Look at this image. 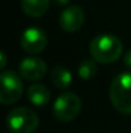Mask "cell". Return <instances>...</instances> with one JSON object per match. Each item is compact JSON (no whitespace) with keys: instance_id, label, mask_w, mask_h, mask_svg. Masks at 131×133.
Listing matches in <instances>:
<instances>
[{"instance_id":"15","label":"cell","mask_w":131,"mask_h":133,"mask_svg":"<svg viewBox=\"0 0 131 133\" xmlns=\"http://www.w3.org/2000/svg\"><path fill=\"white\" fill-rule=\"evenodd\" d=\"M1 67L4 69L5 67V54L1 52Z\"/></svg>"},{"instance_id":"2","label":"cell","mask_w":131,"mask_h":133,"mask_svg":"<svg viewBox=\"0 0 131 133\" xmlns=\"http://www.w3.org/2000/svg\"><path fill=\"white\" fill-rule=\"evenodd\" d=\"M109 99L118 112L131 115V70L118 74L112 80Z\"/></svg>"},{"instance_id":"1","label":"cell","mask_w":131,"mask_h":133,"mask_svg":"<svg viewBox=\"0 0 131 133\" xmlns=\"http://www.w3.org/2000/svg\"><path fill=\"white\" fill-rule=\"evenodd\" d=\"M90 54L93 59H95L99 63H112L117 61L124 50V45L121 40L109 34H103L95 36L89 46Z\"/></svg>"},{"instance_id":"10","label":"cell","mask_w":131,"mask_h":133,"mask_svg":"<svg viewBox=\"0 0 131 133\" xmlns=\"http://www.w3.org/2000/svg\"><path fill=\"white\" fill-rule=\"evenodd\" d=\"M50 0H21L22 10L30 17H40L46 13Z\"/></svg>"},{"instance_id":"8","label":"cell","mask_w":131,"mask_h":133,"mask_svg":"<svg viewBox=\"0 0 131 133\" xmlns=\"http://www.w3.org/2000/svg\"><path fill=\"white\" fill-rule=\"evenodd\" d=\"M21 76L30 82L43 79L46 74V63L37 57H27L19 63Z\"/></svg>"},{"instance_id":"7","label":"cell","mask_w":131,"mask_h":133,"mask_svg":"<svg viewBox=\"0 0 131 133\" xmlns=\"http://www.w3.org/2000/svg\"><path fill=\"white\" fill-rule=\"evenodd\" d=\"M85 21V13L84 9L79 5H72L66 8L59 17V25L60 27L67 32H75L81 29Z\"/></svg>"},{"instance_id":"6","label":"cell","mask_w":131,"mask_h":133,"mask_svg":"<svg viewBox=\"0 0 131 133\" xmlns=\"http://www.w3.org/2000/svg\"><path fill=\"white\" fill-rule=\"evenodd\" d=\"M21 45L31 54L41 53L46 46V35L39 27H28L21 35Z\"/></svg>"},{"instance_id":"13","label":"cell","mask_w":131,"mask_h":133,"mask_svg":"<svg viewBox=\"0 0 131 133\" xmlns=\"http://www.w3.org/2000/svg\"><path fill=\"white\" fill-rule=\"evenodd\" d=\"M124 63H125V66L129 70H131V49L125 53V56H124Z\"/></svg>"},{"instance_id":"4","label":"cell","mask_w":131,"mask_h":133,"mask_svg":"<svg viewBox=\"0 0 131 133\" xmlns=\"http://www.w3.org/2000/svg\"><path fill=\"white\" fill-rule=\"evenodd\" d=\"M81 106L82 103L77 94L72 92H64L55 99L53 105V114L57 120L68 123L80 114Z\"/></svg>"},{"instance_id":"3","label":"cell","mask_w":131,"mask_h":133,"mask_svg":"<svg viewBox=\"0 0 131 133\" xmlns=\"http://www.w3.org/2000/svg\"><path fill=\"white\" fill-rule=\"evenodd\" d=\"M6 127L10 133H34L39 127V116L28 107H17L8 114Z\"/></svg>"},{"instance_id":"12","label":"cell","mask_w":131,"mask_h":133,"mask_svg":"<svg viewBox=\"0 0 131 133\" xmlns=\"http://www.w3.org/2000/svg\"><path fill=\"white\" fill-rule=\"evenodd\" d=\"M98 66L95 59H85L79 66V76L82 80H89L96 75Z\"/></svg>"},{"instance_id":"11","label":"cell","mask_w":131,"mask_h":133,"mask_svg":"<svg viewBox=\"0 0 131 133\" xmlns=\"http://www.w3.org/2000/svg\"><path fill=\"white\" fill-rule=\"evenodd\" d=\"M51 83L57 87L58 89H66L70 88L71 83H72V74L71 71L67 69V67H63V66H57L53 69L51 71Z\"/></svg>"},{"instance_id":"14","label":"cell","mask_w":131,"mask_h":133,"mask_svg":"<svg viewBox=\"0 0 131 133\" xmlns=\"http://www.w3.org/2000/svg\"><path fill=\"white\" fill-rule=\"evenodd\" d=\"M53 1H54L57 5H66L70 0H53Z\"/></svg>"},{"instance_id":"9","label":"cell","mask_w":131,"mask_h":133,"mask_svg":"<svg viewBox=\"0 0 131 133\" xmlns=\"http://www.w3.org/2000/svg\"><path fill=\"white\" fill-rule=\"evenodd\" d=\"M27 98L35 106H45L50 101V92L43 84H32L27 89Z\"/></svg>"},{"instance_id":"5","label":"cell","mask_w":131,"mask_h":133,"mask_svg":"<svg viewBox=\"0 0 131 133\" xmlns=\"http://www.w3.org/2000/svg\"><path fill=\"white\" fill-rule=\"evenodd\" d=\"M0 102L3 105H12L21 98L23 85L14 71H3L0 75Z\"/></svg>"}]
</instances>
